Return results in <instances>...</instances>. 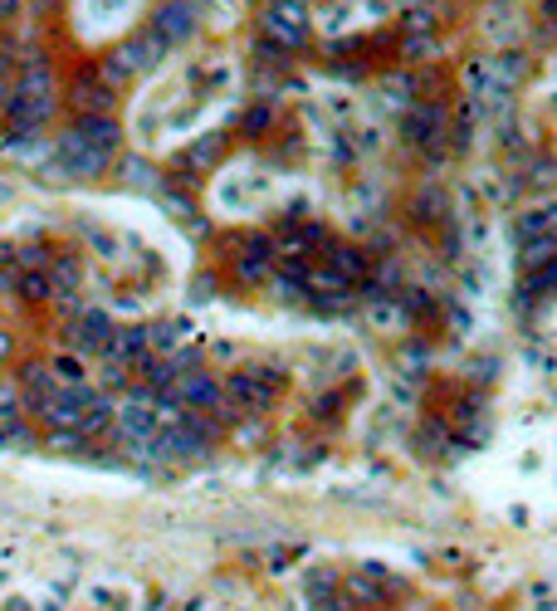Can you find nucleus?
Returning <instances> with one entry per match:
<instances>
[{
  "mask_svg": "<svg viewBox=\"0 0 557 611\" xmlns=\"http://www.w3.org/2000/svg\"><path fill=\"white\" fill-rule=\"evenodd\" d=\"M15 294H20V298H30V304H34V298L54 294V279H50V274H40V269H25V274L15 279Z\"/></svg>",
  "mask_w": 557,
  "mask_h": 611,
  "instance_id": "obj_15",
  "label": "nucleus"
},
{
  "mask_svg": "<svg viewBox=\"0 0 557 611\" xmlns=\"http://www.w3.org/2000/svg\"><path fill=\"white\" fill-rule=\"evenodd\" d=\"M147 347H152V343H147V328H118L103 357H113V362L132 367V362H142V357H147Z\"/></svg>",
  "mask_w": 557,
  "mask_h": 611,
  "instance_id": "obj_7",
  "label": "nucleus"
},
{
  "mask_svg": "<svg viewBox=\"0 0 557 611\" xmlns=\"http://www.w3.org/2000/svg\"><path fill=\"white\" fill-rule=\"evenodd\" d=\"M445 206H450V201H445L435 186H430V191H420V196H416V215H426V221H430V215H440Z\"/></svg>",
  "mask_w": 557,
  "mask_h": 611,
  "instance_id": "obj_18",
  "label": "nucleus"
},
{
  "mask_svg": "<svg viewBox=\"0 0 557 611\" xmlns=\"http://www.w3.org/2000/svg\"><path fill=\"white\" fill-rule=\"evenodd\" d=\"M50 446H54V450H79L83 436H79L74 426H64V430H54V436H50Z\"/></svg>",
  "mask_w": 557,
  "mask_h": 611,
  "instance_id": "obj_20",
  "label": "nucleus"
},
{
  "mask_svg": "<svg viewBox=\"0 0 557 611\" xmlns=\"http://www.w3.org/2000/svg\"><path fill=\"white\" fill-rule=\"evenodd\" d=\"M162 54H166L162 34H156V30H142L137 40H127V44H123V54H118V59H123L127 74H142V69H152Z\"/></svg>",
  "mask_w": 557,
  "mask_h": 611,
  "instance_id": "obj_5",
  "label": "nucleus"
},
{
  "mask_svg": "<svg viewBox=\"0 0 557 611\" xmlns=\"http://www.w3.org/2000/svg\"><path fill=\"white\" fill-rule=\"evenodd\" d=\"M15 93H54L50 64H44V59H30V64H20V83H15Z\"/></svg>",
  "mask_w": 557,
  "mask_h": 611,
  "instance_id": "obj_12",
  "label": "nucleus"
},
{
  "mask_svg": "<svg viewBox=\"0 0 557 611\" xmlns=\"http://www.w3.org/2000/svg\"><path fill=\"white\" fill-rule=\"evenodd\" d=\"M552 255H557V235L524 240V269H543V265H552Z\"/></svg>",
  "mask_w": 557,
  "mask_h": 611,
  "instance_id": "obj_14",
  "label": "nucleus"
},
{
  "mask_svg": "<svg viewBox=\"0 0 557 611\" xmlns=\"http://www.w3.org/2000/svg\"><path fill=\"white\" fill-rule=\"evenodd\" d=\"M113 416H118L113 401H108V397H93L89 406H83V416H79V436H99V430H113Z\"/></svg>",
  "mask_w": 557,
  "mask_h": 611,
  "instance_id": "obj_11",
  "label": "nucleus"
},
{
  "mask_svg": "<svg viewBox=\"0 0 557 611\" xmlns=\"http://www.w3.org/2000/svg\"><path fill=\"white\" fill-rule=\"evenodd\" d=\"M74 133L83 137V142H89V147H99V152H113L118 147V137H123V133H118V123H113V118H79V127H74Z\"/></svg>",
  "mask_w": 557,
  "mask_h": 611,
  "instance_id": "obj_10",
  "label": "nucleus"
},
{
  "mask_svg": "<svg viewBox=\"0 0 557 611\" xmlns=\"http://www.w3.org/2000/svg\"><path fill=\"white\" fill-rule=\"evenodd\" d=\"M353 597H357V602H382V592L372 587V572H367V578H353Z\"/></svg>",
  "mask_w": 557,
  "mask_h": 611,
  "instance_id": "obj_21",
  "label": "nucleus"
},
{
  "mask_svg": "<svg viewBox=\"0 0 557 611\" xmlns=\"http://www.w3.org/2000/svg\"><path fill=\"white\" fill-rule=\"evenodd\" d=\"M166 391H172V397L186 406V411H215V406L225 401V387H221L211 372H186V377H176Z\"/></svg>",
  "mask_w": 557,
  "mask_h": 611,
  "instance_id": "obj_1",
  "label": "nucleus"
},
{
  "mask_svg": "<svg viewBox=\"0 0 557 611\" xmlns=\"http://www.w3.org/2000/svg\"><path fill=\"white\" fill-rule=\"evenodd\" d=\"M245 127H250V133H264V127H269V108H250Z\"/></svg>",
  "mask_w": 557,
  "mask_h": 611,
  "instance_id": "obj_22",
  "label": "nucleus"
},
{
  "mask_svg": "<svg viewBox=\"0 0 557 611\" xmlns=\"http://www.w3.org/2000/svg\"><path fill=\"white\" fill-rule=\"evenodd\" d=\"M401 127H406V137L416 142V147H435V142L445 137V108L440 103H411Z\"/></svg>",
  "mask_w": 557,
  "mask_h": 611,
  "instance_id": "obj_2",
  "label": "nucleus"
},
{
  "mask_svg": "<svg viewBox=\"0 0 557 611\" xmlns=\"http://www.w3.org/2000/svg\"><path fill=\"white\" fill-rule=\"evenodd\" d=\"M215 157H221V137H201L196 147L186 152V162H191V166H211Z\"/></svg>",
  "mask_w": 557,
  "mask_h": 611,
  "instance_id": "obj_17",
  "label": "nucleus"
},
{
  "mask_svg": "<svg viewBox=\"0 0 557 611\" xmlns=\"http://www.w3.org/2000/svg\"><path fill=\"white\" fill-rule=\"evenodd\" d=\"M74 108L83 118H103V113H113V89H103L99 74H83L74 83Z\"/></svg>",
  "mask_w": 557,
  "mask_h": 611,
  "instance_id": "obj_6",
  "label": "nucleus"
},
{
  "mask_svg": "<svg viewBox=\"0 0 557 611\" xmlns=\"http://www.w3.org/2000/svg\"><path fill=\"white\" fill-rule=\"evenodd\" d=\"M123 176H127V186H132V191H156V172H152L147 162H127V166H123Z\"/></svg>",
  "mask_w": 557,
  "mask_h": 611,
  "instance_id": "obj_16",
  "label": "nucleus"
},
{
  "mask_svg": "<svg viewBox=\"0 0 557 611\" xmlns=\"http://www.w3.org/2000/svg\"><path fill=\"white\" fill-rule=\"evenodd\" d=\"M269 34L278 44H298L304 40V10H298L294 0H284L278 10H269Z\"/></svg>",
  "mask_w": 557,
  "mask_h": 611,
  "instance_id": "obj_8",
  "label": "nucleus"
},
{
  "mask_svg": "<svg viewBox=\"0 0 557 611\" xmlns=\"http://www.w3.org/2000/svg\"><path fill=\"white\" fill-rule=\"evenodd\" d=\"M156 34H162V44L172 50L176 40H186L191 30H196V15H191V5L186 0H166L162 10H156V25H152Z\"/></svg>",
  "mask_w": 557,
  "mask_h": 611,
  "instance_id": "obj_4",
  "label": "nucleus"
},
{
  "mask_svg": "<svg viewBox=\"0 0 557 611\" xmlns=\"http://www.w3.org/2000/svg\"><path fill=\"white\" fill-rule=\"evenodd\" d=\"M54 289H79V265L74 259H59L54 265Z\"/></svg>",
  "mask_w": 557,
  "mask_h": 611,
  "instance_id": "obj_19",
  "label": "nucleus"
},
{
  "mask_svg": "<svg viewBox=\"0 0 557 611\" xmlns=\"http://www.w3.org/2000/svg\"><path fill=\"white\" fill-rule=\"evenodd\" d=\"M10 611H34L30 602H10Z\"/></svg>",
  "mask_w": 557,
  "mask_h": 611,
  "instance_id": "obj_23",
  "label": "nucleus"
},
{
  "mask_svg": "<svg viewBox=\"0 0 557 611\" xmlns=\"http://www.w3.org/2000/svg\"><path fill=\"white\" fill-rule=\"evenodd\" d=\"M5 113H10V123H20L25 133H34V127L50 123V113H54V93H15Z\"/></svg>",
  "mask_w": 557,
  "mask_h": 611,
  "instance_id": "obj_3",
  "label": "nucleus"
},
{
  "mask_svg": "<svg viewBox=\"0 0 557 611\" xmlns=\"http://www.w3.org/2000/svg\"><path fill=\"white\" fill-rule=\"evenodd\" d=\"M328 274H337L343 284H353V279H362V274H367V259H362L353 245H337V249H333V265H328Z\"/></svg>",
  "mask_w": 557,
  "mask_h": 611,
  "instance_id": "obj_13",
  "label": "nucleus"
},
{
  "mask_svg": "<svg viewBox=\"0 0 557 611\" xmlns=\"http://www.w3.org/2000/svg\"><path fill=\"white\" fill-rule=\"evenodd\" d=\"M113 323H108V314H83L79 318V347L83 352H108V343H113Z\"/></svg>",
  "mask_w": 557,
  "mask_h": 611,
  "instance_id": "obj_9",
  "label": "nucleus"
}]
</instances>
